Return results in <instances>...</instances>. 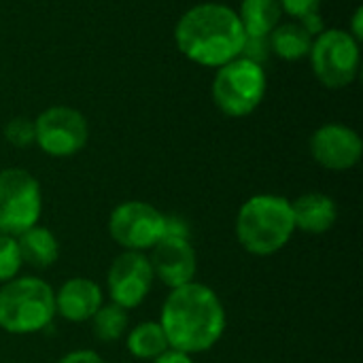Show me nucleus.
Instances as JSON below:
<instances>
[{
	"label": "nucleus",
	"instance_id": "nucleus-7",
	"mask_svg": "<svg viewBox=\"0 0 363 363\" xmlns=\"http://www.w3.org/2000/svg\"><path fill=\"white\" fill-rule=\"evenodd\" d=\"M308 55L315 77L330 89H342L357 77L359 43L347 30H323L313 38Z\"/></svg>",
	"mask_w": 363,
	"mask_h": 363
},
{
	"label": "nucleus",
	"instance_id": "nucleus-21",
	"mask_svg": "<svg viewBox=\"0 0 363 363\" xmlns=\"http://www.w3.org/2000/svg\"><path fill=\"white\" fill-rule=\"evenodd\" d=\"M4 138L17 149H26V147L34 145V121L26 119V117L11 119L4 125Z\"/></svg>",
	"mask_w": 363,
	"mask_h": 363
},
{
	"label": "nucleus",
	"instance_id": "nucleus-20",
	"mask_svg": "<svg viewBox=\"0 0 363 363\" xmlns=\"http://www.w3.org/2000/svg\"><path fill=\"white\" fill-rule=\"evenodd\" d=\"M21 266H23V262L19 255L17 240L13 236L0 234V285L19 277Z\"/></svg>",
	"mask_w": 363,
	"mask_h": 363
},
{
	"label": "nucleus",
	"instance_id": "nucleus-1",
	"mask_svg": "<svg viewBox=\"0 0 363 363\" xmlns=\"http://www.w3.org/2000/svg\"><path fill=\"white\" fill-rule=\"evenodd\" d=\"M160 325L174 351L198 355L211 351L225 332V308L219 296L202 283H187L170 289Z\"/></svg>",
	"mask_w": 363,
	"mask_h": 363
},
{
	"label": "nucleus",
	"instance_id": "nucleus-4",
	"mask_svg": "<svg viewBox=\"0 0 363 363\" xmlns=\"http://www.w3.org/2000/svg\"><path fill=\"white\" fill-rule=\"evenodd\" d=\"M55 291L36 277H15L0 289V330L28 336L45 330L55 317Z\"/></svg>",
	"mask_w": 363,
	"mask_h": 363
},
{
	"label": "nucleus",
	"instance_id": "nucleus-11",
	"mask_svg": "<svg viewBox=\"0 0 363 363\" xmlns=\"http://www.w3.org/2000/svg\"><path fill=\"white\" fill-rule=\"evenodd\" d=\"M311 153L319 166L342 172L357 166L362 160L363 143L353 128L345 123H325L311 136Z\"/></svg>",
	"mask_w": 363,
	"mask_h": 363
},
{
	"label": "nucleus",
	"instance_id": "nucleus-3",
	"mask_svg": "<svg viewBox=\"0 0 363 363\" xmlns=\"http://www.w3.org/2000/svg\"><path fill=\"white\" fill-rule=\"evenodd\" d=\"M291 202L274 194L251 196L236 215V238L251 255H274L294 236Z\"/></svg>",
	"mask_w": 363,
	"mask_h": 363
},
{
	"label": "nucleus",
	"instance_id": "nucleus-25",
	"mask_svg": "<svg viewBox=\"0 0 363 363\" xmlns=\"http://www.w3.org/2000/svg\"><path fill=\"white\" fill-rule=\"evenodd\" d=\"M153 363H194V362H191V355L181 353V351H174V349H168L166 353H162L160 357H155Z\"/></svg>",
	"mask_w": 363,
	"mask_h": 363
},
{
	"label": "nucleus",
	"instance_id": "nucleus-9",
	"mask_svg": "<svg viewBox=\"0 0 363 363\" xmlns=\"http://www.w3.org/2000/svg\"><path fill=\"white\" fill-rule=\"evenodd\" d=\"M87 119L72 106H49L34 119V145L51 157L79 153L87 145Z\"/></svg>",
	"mask_w": 363,
	"mask_h": 363
},
{
	"label": "nucleus",
	"instance_id": "nucleus-13",
	"mask_svg": "<svg viewBox=\"0 0 363 363\" xmlns=\"http://www.w3.org/2000/svg\"><path fill=\"white\" fill-rule=\"evenodd\" d=\"M102 304V289L85 277L68 279L55 294V313L70 323L91 321Z\"/></svg>",
	"mask_w": 363,
	"mask_h": 363
},
{
	"label": "nucleus",
	"instance_id": "nucleus-10",
	"mask_svg": "<svg viewBox=\"0 0 363 363\" xmlns=\"http://www.w3.org/2000/svg\"><path fill=\"white\" fill-rule=\"evenodd\" d=\"M153 268L145 253L140 251H123L115 257L106 274V287L111 302L132 311L145 302L153 287Z\"/></svg>",
	"mask_w": 363,
	"mask_h": 363
},
{
	"label": "nucleus",
	"instance_id": "nucleus-24",
	"mask_svg": "<svg viewBox=\"0 0 363 363\" xmlns=\"http://www.w3.org/2000/svg\"><path fill=\"white\" fill-rule=\"evenodd\" d=\"M300 23L304 26V30L315 38V36H319L323 30H325V26H323V17L319 15V13H313V15H308V17H304V19H300Z\"/></svg>",
	"mask_w": 363,
	"mask_h": 363
},
{
	"label": "nucleus",
	"instance_id": "nucleus-18",
	"mask_svg": "<svg viewBox=\"0 0 363 363\" xmlns=\"http://www.w3.org/2000/svg\"><path fill=\"white\" fill-rule=\"evenodd\" d=\"M125 347L132 357L143 359V362H153L155 357H160L162 353H166L170 349L166 332L160 325V321L138 323L134 330H130V334L125 338Z\"/></svg>",
	"mask_w": 363,
	"mask_h": 363
},
{
	"label": "nucleus",
	"instance_id": "nucleus-5",
	"mask_svg": "<svg viewBox=\"0 0 363 363\" xmlns=\"http://www.w3.org/2000/svg\"><path fill=\"white\" fill-rule=\"evenodd\" d=\"M268 87L262 64L247 57H236L217 68L213 81V100L228 117H247L264 100Z\"/></svg>",
	"mask_w": 363,
	"mask_h": 363
},
{
	"label": "nucleus",
	"instance_id": "nucleus-2",
	"mask_svg": "<svg viewBox=\"0 0 363 363\" xmlns=\"http://www.w3.org/2000/svg\"><path fill=\"white\" fill-rule=\"evenodd\" d=\"M174 40L187 60L219 68L240 57L247 34L234 9L219 2H202L181 15Z\"/></svg>",
	"mask_w": 363,
	"mask_h": 363
},
{
	"label": "nucleus",
	"instance_id": "nucleus-6",
	"mask_svg": "<svg viewBox=\"0 0 363 363\" xmlns=\"http://www.w3.org/2000/svg\"><path fill=\"white\" fill-rule=\"evenodd\" d=\"M43 194L38 181L23 168L0 170V234L17 238L38 223Z\"/></svg>",
	"mask_w": 363,
	"mask_h": 363
},
{
	"label": "nucleus",
	"instance_id": "nucleus-8",
	"mask_svg": "<svg viewBox=\"0 0 363 363\" xmlns=\"http://www.w3.org/2000/svg\"><path fill=\"white\" fill-rule=\"evenodd\" d=\"M166 232V215L153 204L128 200L113 208L108 217V234L123 251H149Z\"/></svg>",
	"mask_w": 363,
	"mask_h": 363
},
{
	"label": "nucleus",
	"instance_id": "nucleus-19",
	"mask_svg": "<svg viewBox=\"0 0 363 363\" xmlns=\"http://www.w3.org/2000/svg\"><path fill=\"white\" fill-rule=\"evenodd\" d=\"M94 336L100 342H115L128 330V311L117 304H102L98 313L91 317Z\"/></svg>",
	"mask_w": 363,
	"mask_h": 363
},
{
	"label": "nucleus",
	"instance_id": "nucleus-17",
	"mask_svg": "<svg viewBox=\"0 0 363 363\" xmlns=\"http://www.w3.org/2000/svg\"><path fill=\"white\" fill-rule=\"evenodd\" d=\"M268 45H270V51H274L279 57L294 62V60H302L308 55L313 36L304 30L300 21L279 23L268 36Z\"/></svg>",
	"mask_w": 363,
	"mask_h": 363
},
{
	"label": "nucleus",
	"instance_id": "nucleus-12",
	"mask_svg": "<svg viewBox=\"0 0 363 363\" xmlns=\"http://www.w3.org/2000/svg\"><path fill=\"white\" fill-rule=\"evenodd\" d=\"M149 262L153 277L170 289L191 283L198 270V257L187 236H162L153 245Z\"/></svg>",
	"mask_w": 363,
	"mask_h": 363
},
{
	"label": "nucleus",
	"instance_id": "nucleus-16",
	"mask_svg": "<svg viewBox=\"0 0 363 363\" xmlns=\"http://www.w3.org/2000/svg\"><path fill=\"white\" fill-rule=\"evenodd\" d=\"M236 13L247 38H268L283 17L279 0H242Z\"/></svg>",
	"mask_w": 363,
	"mask_h": 363
},
{
	"label": "nucleus",
	"instance_id": "nucleus-15",
	"mask_svg": "<svg viewBox=\"0 0 363 363\" xmlns=\"http://www.w3.org/2000/svg\"><path fill=\"white\" fill-rule=\"evenodd\" d=\"M17 247H19V255L21 262L45 270L49 266L55 264V259L60 257V242L55 238V234L49 228L43 225H32L30 230H26L23 234H19L17 238Z\"/></svg>",
	"mask_w": 363,
	"mask_h": 363
},
{
	"label": "nucleus",
	"instance_id": "nucleus-22",
	"mask_svg": "<svg viewBox=\"0 0 363 363\" xmlns=\"http://www.w3.org/2000/svg\"><path fill=\"white\" fill-rule=\"evenodd\" d=\"M279 4H281L283 13H287L289 17L300 21L313 13H319L321 0H279Z\"/></svg>",
	"mask_w": 363,
	"mask_h": 363
},
{
	"label": "nucleus",
	"instance_id": "nucleus-14",
	"mask_svg": "<svg viewBox=\"0 0 363 363\" xmlns=\"http://www.w3.org/2000/svg\"><path fill=\"white\" fill-rule=\"evenodd\" d=\"M291 213L296 230L304 234H325L338 219L336 202L321 191H308L296 198L291 202Z\"/></svg>",
	"mask_w": 363,
	"mask_h": 363
},
{
	"label": "nucleus",
	"instance_id": "nucleus-26",
	"mask_svg": "<svg viewBox=\"0 0 363 363\" xmlns=\"http://www.w3.org/2000/svg\"><path fill=\"white\" fill-rule=\"evenodd\" d=\"M357 43L363 38V6H357L355 13H353V19H351V28L347 30Z\"/></svg>",
	"mask_w": 363,
	"mask_h": 363
},
{
	"label": "nucleus",
	"instance_id": "nucleus-23",
	"mask_svg": "<svg viewBox=\"0 0 363 363\" xmlns=\"http://www.w3.org/2000/svg\"><path fill=\"white\" fill-rule=\"evenodd\" d=\"M57 363H104V359L96 351L81 349V351H72V353L64 355Z\"/></svg>",
	"mask_w": 363,
	"mask_h": 363
}]
</instances>
